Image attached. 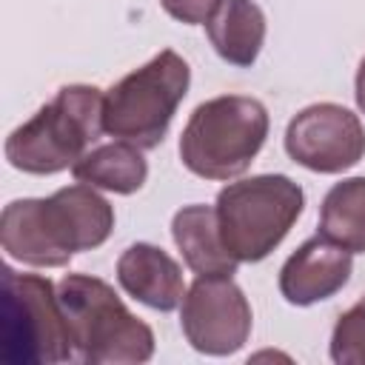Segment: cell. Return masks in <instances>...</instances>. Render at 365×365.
Instances as JSON below:
<instances>
[{
  "label": "cell",
  "instance_id": "6",
  "mask_svg": "<svg viewBox=\"0 0 365 365\" xmlns=\"http://www.w3.org/2000/svg\"><path fill=\"white\" fill-rule=\"evenodd\" d=\"M305 205L302 188L285 174H257L217 194L222 245L237 262L265 259L294 228Z\"/></svg>",
  "mask_w": 365,
  "mask_h": 365
},
{
  "label": "cell",
  "instance_id": "8",
  "mask_svg": "<svg viewBox=\"0 0 365 365\" xmlns=\"http://www.w3.org/2000/svg\"><path fill=\"white\" fill-rule=\"evenodd\" d=\"M180 325L194 351L228 356L248 342L251 305L231 277H197L182 297Z\"/></svg>",
  "mask_w": 365,
  "mask_h": 365
},
{
  "label": "cell",
  "instance_id": "11",
  "mask_svg": "<svg viewBox=\"0 0 365 365\" xmlns=\"http://www.w3.org/2000/svg\"><path fill=\"white\" fill-rule=\"evenodd\" d=\"M117 282L128 297L154 311H174L185 297L182 268L151 242H134L120 254Z\"/></svg>",
  "mask_w": 365,
  "mask_h": 365
},
{
  "label": "cell",
  "instance_id": "14",
  "mask_svg": "<svg viewBox=\"0 0 365 365\" xmlns=\"http://www.w3.org/2000/svg\"><path fill=\"white\" fill-rule=\"evenodd\" d=\"M71 174L77 182H86L91 188H103L114 194H134L145 185L148 163L143 157V148L125 140H114V143H103L86 151L71 165Z\"/></svg>",
  "mask_w": 365,
  "mask_h": 365
},
{
  "label": "cell",
  "instance_id": "4",
  "mask_svg": "<svg viewBox=\"0 0 365 365\" xmlns=\"http://www.w3.org/2000/svg\"><path fill=\"white\" fill-rule=\"evenodd\" d=\"M265 137V106L254 97L222 94L191 111L180 134V160L202 180H231L254 163Z\"/></svg>",
  "mask_w": 365,
  "mask_h": 365
},
{
  "label": "cell",
  "instance_id": "2",
  "mask_svg": "<svg viewBox=\"0 0 365 365\" xmlns=\"http://www.w3.org/2000/svg\"><path fill=\"white\" fill-rule=\"evenodd\" d=\"M57 299L80 362L134 365L154 356V331L125 308L106 279L66 274L57 282Z\"/></svg>",
  "mask_w": 365,
  "mask_h": 365
},
{
  "label": "cell",
  "instance_id": "3",
  "mask_svg": "<svg viewBox=\"0 0 365 365\" xmlns=\"http://www.w3.org/2000/svg\"><path fill=\"white\" fill-rule=\"evenodd\" d=\"M103 131V91L97 86H63L51 103L17 125L6 140V160L26 174L71 168Z\"/></svg>",
  "mask_w": 365,
  "mask_h": 365
},
{
  "label": "cell",
  "instance_id": "1",
  "mask_svg": "<svg viewBox=\"0 0 365 365\" xmlns=\"http://www.w3.org/2000/svg\"><path fill=\"white\" fill-rule=\"evenodd\" d=\"M114 208L91 185L77 182L51 197L14 200L0 214V245L11 259L34 268H60L74 254L108 240Z\"/></svg>",
  "mask_w": 365,
  "mask_h": 365
},
{
  "label": "cell",
  "instance_id": "7",
  "mask_svg": "<svg viewBox=\"0 0 365 365\" xmlns=\"http://www.w3.org/2000/svg\"><path fill=\"white\" fill-rule=\"evenodd\" d=\"M3 351L9 362L23 365L74 359L71 334L51 279L3 268Z\"/></svg>",
  "mask_w": 365,
  "mask_h": 365
},
{
  "label": "cell",
  "instance_id": "10",
  "mask_svg": "<svg viewBox=\"0 0 365 365\" xmlns=\"http://www.w3.org/2000/svg\"><path fill=\"white\" fill-rule=\"evenodd\" d=\"M354 259L351 251L319 237L305 240L279 268V294L291 305H314L336 291L351 279Z\"/></svg>",
  "mask_w": 365,
  "mask_h": 365
},
{
  "label": "cell",
  "instance_id": "16",
  "mask_svg": "<svg viewBox=\"0 0 365 365\" xmlns=\"http://www.w3.org/2000/svg\"><path fill=\"white\" fill-rule=\"evenodd\" d=\"M331 359L336 365H365V297L339 314L331 334Z\"/></svg>",
  "mask_w": 365,
  "mask_h": 365
},
{
  "label": "cell",
  "instance_id": "9",
  "mask_svg": "<svg viewBox=\"0 0 365 365\" xmlns=\"http://www.w3.org/2000/svg\"><path fill=\"white\" fill-rule=\"evenodd\" d=\"M285 151L317 174H339L365 157V128L339 103H314L294 114L285 128Z\"/></svg>",
  "mask_w": 365,
  "mask_h": 365
},
{
  "label": "cell",
  "instance_id": "13",
  "mask_svg": "<svg viewBox=\"0 0 365 365\" xmlns=\"http://www.w3.org/2000/svg\"><path fill=\"white\" fill-rule=\"evenodd\" d=\"M214 51L231 66H254L265 43V14L254 0H222L205 23Z\"/></svg>",
  "mask_w": 365,
  "mask_h": 365
},
{
  "label": "cell",
  "instance_id": "17",
  "mask_svg": "<svg viewBox=\"0 0 365 365\" xmlns=\"http://www.w3.org/2000/svg\"><path fill=\"white\" fill-rule=\"evenodd\" d=\"M222 0H160L163 11L185 26H205Z\"/></svg>",
  "mask_w": 365,
  "mask_h": 365
},
{
  "label": "cell",
  "instance_id": "18",
  "mask_svg": "<svg viewBox=\"0 0 365 365\" xmlns=\"http://www.w3.org/2000/svg\"><path fill=\"white\" fill-rule=\"evenodd\" d=\"M354 94H356V106H359V111H365V57H362V63H359V68H356V83H354Z\"/></svg>",
  "mask_w": 365,
  "mask_h": 365
},
{
  "label": "cell",
  "instance_id": "15",
  "mask_svg": "<svg viewBox=\"0 0 365 365\" xmlns=\"http://www.w3.org/2000/svg\"><path fill=\"white\" fill-rule=\"evenodd\" d=\"M319 234L351 254L365 251V177H348L325 194Z\"/></svg>",
  "mask_w": 365,
  "mask_h": 365
},
{
  "label": "cell",
  "instance_id": "12",
  "mask_svg": "<svg viewBox=\"0 0 365 365\" xmlns=\"http://www.w3.org/2000/svg\"><path fill=\"white\" fill-rule=\"evenodd\" d=\"M171 237L197 277H231L237 271V259L220 237L217 208L200 202L182 205L171 220Z\"/></svg>",
  "mask_w": 365,
  "mask_h": 365
},
{
  "label": "cell",
  "instance_id": "5",
  "mask_svg": "<svg viewBox=\"0 0 365 365\" xmlns=\"http://www.w3.org/2000/svg\"><path fill=\"white\" fill-rule=\"evenodd\" d=\"M188 63L165 48L103 94V131L137 148H157L188 94Z\"/></svg>",
  "mask_w": 365,
  "mask_h": 365
}]
</instances>
